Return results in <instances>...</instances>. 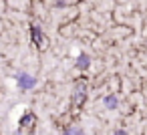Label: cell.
I'll list each match as a JSON object with an SVG mask.
<instances>
[{
	"instance_id": "cell-2",
	"label": "cell",
	"mask_w": 147,
	"mask_h": 135,
	"mask_svg": "<svg viewBox=\"0 0 147 135\" xmlns=\"http://www.w3.org/2000/svg\"><path fill=\"white\" fill-rule=\"evenodd\" d=\"M83 99H85V83H79L77 89H75V99H73V103H75V105H81Z\"/></svg>"
},
{
	"instance_id": "cell-4",
	"label": "cell",
	"mask_w": 147,
	"mask_h": 135,
	"mask_svg": "<svg viewBox=\"0 0 147 135\" xmlns=\"http://www.w3.org/2000/svg\"><path fill=\"white\" fill-rule=\"evenodd\" d=\"M89 61H91V59H89V55H81V57H79L77 67H79V69H87V67H89Z\"/></svg>"
},
{
	"instance_id": "cell-6",
	"label": "cell",
	"mask_w": 147,
	"mask_h": 135,
	"mask_svg": "<svg viewBox=\"0 0 147 135\" xmlns=\"http://www.w3.org/2000/svg\"><path fill=\"white\" fill-rule=\"evenodd\" d=\"M105 103H107V107H109V109H113V107L117 105V99H115V97H107V101H105Z\"/></svg>"
},
{
	"instance_id": "cell-5",
	"label": "cell",
	"mask_w": 147,
	"mask_h": 135,
	"mask_svg": "<svg viewBox=\"0 0 147 135\" xmlns=\"http://www.w3.org/2000/svg\"><path fill=\"white\" fill-rule=\"evenodd\" d=\"M32 121H34V117H32V115L28 113V115H24V117H22V121H20V125H26V127H28V125H30Z\"/></svg>"
},
{
	"instance_id": "cell-3",
	"label": "cell",
	"mask_w": 147,
	"mask_h": 135,
	"mask_svg": "<svg viewBox=\"0 0 147 135\" xmlns=\"http://www.w3.org/2000/svg\"><path fill=\"white\" fill-rule=\"evenodd\" d=\"M16 79H18V83H20L22 87H26V89L34 85V79H32V77H28L26 73H18V75H16Z\"/></svg>"
},
{
	"instance_id": "cell-1",
	"label": "cell",
	"mask_w": 147,
	"mask_h": 135,
	"mask_svg": "<svg viewBox=\"0 0 147 135\" xmlns=\"http://www.w3.org/2000/svg\"><path fill=\"white\" fill-rule=\"evenodd\" d=\"M30 30H32V41H34L40 49H45V47H47V38L42 36L40 28H38V26H30Z\"/></svg>"
}]
</instances>
